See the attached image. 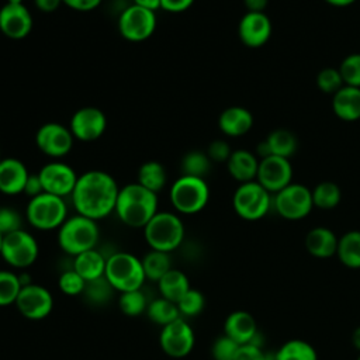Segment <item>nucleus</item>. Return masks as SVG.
Listing matches in <instances>:
<instances>
[{"label": "nucleus", "instance_id": "79ce46f5", "mask_svg": "<svg viewBox=\"0 0 360 360\" xmlns=\"http://www.w3.org/2000/svg\"><path fill=\"white\" fill-rule=\"evenodd\" d=\"M316 86L321 91L328 94H335L340 87L345 86L339 69L336 68H323L316 75Z\"/></svg>", "mask_w": 360, "mask_h": 360}, {"label": "nucleus", "instance_id": "39448f33", "mask_svg": "<svg viewBox=\"0 0 360 360\" xmlns=\"http://www.w3.org/2000/svg\"><path fill=\"white\" fill-rule=\"evenodd\" d=\"M104 277L118 292L139 290L146 280L141 259L128 252H115L107 257Z\"/></svg>", "mask_w": 360, "mask_h": 360}, {"label": "nucleus", "instance_id": "b1692460", "mask_svg": "<svg viewBox=\"0 0 360 360\" xmlns=\"http://www.w3.org/2000/svg\"><path fill=\"white\" fill-rule=\"evenodd\" d=\"M332 110L342 121L360 120V87L343 86L332 97Z\"/></svg>", "mask_w": 360, "mask_h": 360}, {"label": "nucleus", "instance_id": "9d476101", "mask_svg": "<svg viewBox=\"0 0 360 360\" xmlns=\"http://www.w3.org/2000/svg\"><path fill=\"white\" fill-rule=\"evenodd\" d=\"M273 207L277 214L290 221L305 218L314 208L311 190L300 183H290L273 197Z\"/></svg>", "mask_w": 360, "mask_h": 360}, {"label": "nucleus", "instance_id": "e433bc0d", "mask_svg": "<svg viewBox=\"0 0 360 360\" xmlns=\"http://www.w3.org/2000/svg\"><path fill=\"white\" fill-rule=\"evenodd\" d=\"M22 285L18 273L11 270H0V307L15 304Z\"/></svg>", "mask_w": 360, "mask_h": 360}, {"label": "nucleus", "instance_id": "5fc2aeb1", "mask_svg": "<svg viewBox=\"0 0 360 360\" xmlns=\"http://www.w3.org/2000/svg\"><path fill=\"white\" fill-rule=\"evenodd\" d=\"M352 343H353L354 349L359 350V353H360V326H357L353 330V333H352Z\"/></svg>", "mask_w": 360, "mask_h": 360}, {"label": "nucleus", "instance_id": "58836bf2", "mask_svg": "<svg viewBox=\"0 0 360 360\" xmlns=\"http://www.w3.org/2000/svg\"><path fill=\"white\" fill-rule=\"evenodd\" d=\"M181 318H191L197 316L202 312L205 307V298L200 290L190 288L176 304Z\"/></svg>", "mask_w": 360, "mask_h": 360}, {"label": "nucleus", "instance_id": "cd10ccee", "mask_svg": "<svg viewBox=\"0 0 360 360\" xmlns=\"http://www.w3.org/2000/svg\"><path fill=\"white\" fill-rule=\"evenodd\" d=\"M336 256L349 269H360V231H349L339 238Z\"/></svg>", "mask_w": 360, "mask_h": 360}, {"label": "nucleus", "instance_id": "f03ea898", "mask_svg": "<svg viewBox=\"0 0 360 360\" xmlns=\"http://www.w3.org/2000/svg\"><path fill=\"white\" fill-rule=\"evenodd\" d=\"M118 219L129 228H142L158 212V194L136 183L120 187L115 210Z\"/></svg>", "mask_w": 360, "mask_h": 360}, {"label": "nucleus", "instance_id": "052dcab7", "mask_svg": "<svg viewBox=\"0 0 360 360\" xmlns=\"http://www.w3.org/2000/svg\"><path fill=\"white\" fill-rule=\"evenodd\" d=\"M1 159H3V158H1V149H0V160H1Z\"/></svg>", "mask_w": 360, "mask_h": 360}, {"label": "nucleus", "instance_id": "603ef678", "mask_svg": "<svg viewBox=\"0 0 360 360\" xmlns=\"http://www.w3.org/2000/svg\"><path fill=\"white\" fill-rule=\"evenodd\" d=\"M267 3L269 0H243V4L248 8V11H255V13H264Z\"/></svg>", "mask_w": 360, "mask_h": 360}, {"label": "nucleus", "instance_id": "c756f323", "mask_svg": "<svg viewBox=\"0 0 360 360\" xmlns=\"http://www.w3.org/2000/svg\"><path fill=\"white\" fill-rule=\"evenodd\" d=\"M141 262H142L145 277L155 283H158L169 270L173 269L172 260H170V253L160 252V250L150 249L141 259Z\"/></svg>", "mask_w": 360, "mask_h": 360}, {"label": "nucleus", "instance_id": "aec40b11", "mask_svg": "<svg viewBox=\"0 0 360 360\" xmlns=\"http://www.w3.org/2000/svg\"><path fill=\"white\" fill-rule=\"evenodd\" d=\"M224 335L229 336L238 345H248V343H257L259 330L256 319L248 311H233L231 312L225 322H224Z\"/></svg>", "mask_w": 360, "mask_h": 360}, {"label": "nucleus", "instance_id": "bb28decb", "mask_svg": "<svg viewBox=\"0 0 360 360\" xmlns=\"http://www.w3.org/2000/svg\"><path fill=\"white\" fill-rule=\"evenodd\" d=\"M160 297L177 304L179 300L191 288L186 273L177 269L169 270L158 283Z\"/></svg>", "mask_w": 360, "mask_h": 360}, {"label": "nucleus", "instance_id": "ea45409f", "mask_svg": "<svg viewBox=\"0 0 360 360\" xmlns=\"http://www.w3.org/2000/svg\"><path fill=\"white\" fill-rule=\"evenodd\" d=\"M58 287L65 295L76 297L83 294L86 287V280L76 270L69 269L60 273L58 278Z\"/></svg>", "mask_w": 360, "mask_h": 360}, {"label": "nucleus", "instance_id": "a211bd4d", "mask_svg": "<svg viewBox=\"0 0 360 360\" xmlns=\"http://www.w3.org/2000/svg\"><path fill=\"white\" fill-rule=\"evenodd\" d=\"M32 30V15L24 3L6 1L0 8V31L10 39H22Z\"/></svg>", "mask_w": 360, "mask_h": 360}, {"label": "nucleus", "instance_id": "0eeeda50", "mask_svg": "<svg viewBox=\"0 0 360 360\" xmlns=\"http://www.w3.org/2000/svg\"><path fill=\"white\" fill-rule=\"evenodd\" d=\"M25 218L35 229H59L68 218V205L62 197L41 193L39 195L30 198L25 208Z\"/></svg>", "mask_w": 360, "mask_h": 360}, {"label": "nucleus", "instance_id": "5701e85b", "mask_svg": "<svg viewBox=\"0 0 360 360\" xmlns=\"http://www.w3.org/2000/svg\"><path fill=\"white\" fill-rule=\"evenodd\" d=\"M259 159L256 153L246 149L232 150L226 160V169L232 179L239 183H248L256 180L259 170Z\"/></svg>", "mask_w": 360, "mask_h": 360}, {"label": "nucleus", "instance_id": "3c124183", "mask_svg": "<svg viewBox=\"0 0 360 360\" xmlns=\"http://www.w3.org/2000/svg\"><path fill=\"white\" fill-rule=\"evenodd\" d=\"M34 4L38 10L44 11V13H52L55 10L59 8L62 3V0H34Z\"/></svg>", "mask_w": 360, "mask_h": 360}, {"label": "nucleus", "instance_id": "473e14b6", "mask_svg": "<svg viewBox=\"0 0 360 360\" xmlns=\"http://www.w3.org/2000/svg\"><path fill=\"white\" fill-rule=\"evenodd\" d=\"M146 315L153 323L160 325V326H165V325L176 321L177 318H181L177 305L163 297L155 298L153 301H150L148 304Z\"/></svg>", "mask_w": 360, "mask_h": 360}, {"label": "nucleus", "instance_id": "680f3d73", "mask_svg": "<svg viewBox=\"0 0 360 360\" xmlns=\"http://www.w3.org/2000/svg\"><path fill=\"white\" fill-rule=\"evenodd\" d=\"M356 360H360V354H359V356H357V359H356Z\"/></svg>", "mask_w": 360, "mask_h": 360}, {"label": "nucleus", "instance_id": "412c9836", "mask_svg": "<svg viewBox=\"0 0 360 360\" xmlns=\"http://www.w3.org/2000/svg\"><path fill=\"white\" fill-rule=\"evenodd\" d=\"M30 173L25 165L15 158H6L0 160V193L15 195L24 193Z\"/></svg>", "mask_w": 360, "mask_h": 360}, {"label": "nucleus", "instance_id": "13d9d810", "mask_svg": "<svg viewBox=\"0 0 360 360\" xmlns=\"http://www.w3.org/2000/svg\"><path fill=\"white\" fill-rule=\"evenodd\" d=\"M8 3H22V0H7Z\"/></svg>", "mask_w": 360, "mask_h": 360}, {"label": "nucleus", "instance_id": "864d4df0", "mask_svg": "<svg viewBox=\"0 0 360 360\" xmlns=\"http://www.w3.org/2000/svg\"><path fill=\"white\" fill-rule=\"evenodd\" d=\"M135 6H139L142 8L150 10V11H156L160 8V0H132Z\"/></svg>", "mask_w": 360, "mask_h": 360}, {"label": "nucleus", "instance_id": "f257e3e1", "mask_svg": "<svg viewBox=\"0 0 360 360\" xmlns=\"http://www.w3.org/2000/svg\"><path fill=\"white\" fill-rule=\"evenodd\" d=\"M120 187L115 179L104 170H87L77 177L70 194L76 214L98 221L115 210Z\"/></svg>", "mask_w": 360, "mask_h": 360}, {"label": "nucleus", "instance_id": "9b49d317", "mask_svg": "<svg viewBox=\"0 0 360 360\" xmlns=\"http://www.w3.org/2000/svg\"><path fill=\"white\" fill-rule=\"evenodd\" d=\"M155 11L131 4L118 17V31L129 42H142L152 37L156 30Z\"/></svg>", "mask_w": 360, "mask_h": 360}, {"label": "nucleus", "instance_id": "f704fd0d", "mask_svg": "<svg viewBox=\"0 0 360 360\" xmlns=\"http://www.w3.org/2000/svg\"><path fill=\"white\" fill-rule=\"evenodd\" d=\"M312 202L314 207L319 210H332L335 208L342 198V191L339 186L333 181H321L312 190Z\"/></svg>", "mask_w": 360, "mask_h": 360}, {"label": "nucleus", "instance_id": "f8f14e48", "mask_svg": "<svg viewBox=\"0 0 360 360\" xmlns=\"http://www.w3.org/2000/svg\"><path fill=\"white\" fill-rule=\"evenodd\" d=\"M195 343L194 332L184 318L162 326L159 333L160 349L173 359H181L190 354Z\"/></svg>", "mask_w": 360, "mask_h": 360}, {"label": "nucleus", "instance_id": "c03bdc74", "mask_svg": "<svg viewBox=\"0 0 360 360\" xmlns=\"http://www.w3.org/2000/svg\"><path fill=\"white\" fill-rule=\"evenodd\" d=\"M18 229H22L21 214L13 207H0V233L4 236Z\"/></svg>", "mask_w": 360, "mask_h": 360}, {"label": "nucleus", "instance_id": "6e6d98bb", "mask_svg": "<svg viewBox=\"0 0 360 360\" xmlns=\"http://www.w3.org/2000/svg\"><path fill=\"white\" fill-rule=\"evenodd\" d=\"M328 4L335 6V7H346L353 4L356 0H325Z\"/></svg>", "mask_w": 360, "mask_h": 360}, {"label": "nucleus", "instance_id": "ddd939ff", "mask_svg": "<svg viewBox=\"0 0 360 360\" xmlns=\"http://www.w3.org/2000/svg\"><path fill=\"white\" fill-rule=\"evenodd\" d=\"M75 136L69 127L59 122H46L35 134L37 148L46 156L59 159L66 156L73 148Z\"/></svg>", "mask_w": 360, "mask_h": 360}, {"label": "nucleus", "instance_id": "393cba45", "mask_svg": "<svg viewBox=\"0 0 360 360\" xmlns=\"http://www.w3.org/2000/svg\"><path fill=\"white\" fill-rule=\"evenodd\" d=\"M339 238L326 226H315L305 236V249L318 259H328L336 255Z\"/></svg>", "mask_w": 360, "mask_h": 360}, {"label": "nucleus", "instance_id": "6e6552de", "mask_svg": "<svg viewBox=\"0 0 360 360\" xmlns=\"http://www.w3.org/2000/svg\"><path fill=\"white\" fill-rule=\"evenodd\" d=\"M232 205L242 219L257 221L270 211L273 197L263 186L253 180L238 186L232 197Z\"/></svg>", "mask_w": 360, "mask_h": 360}, {"label": "nucleus", "instance_id": "8fccbe9b", "mask_svg": "<svg viewBox=\"0 0 360 360\" xmlns=\"http://www.w3.org/2000/svg\"><path fill=\"white\" fill-rule=\"evenodd\" d=\"M62 3L76 11H91L100 6L101 0H62Z\"/></svg>", "mask_w": 360, "mask_h": 360}, {"label": "nucleus", "instance_id": "1a4fd4ad", "mask_svg": "<svg viewBox=\"0 0 360 360\" xmlns=\"http://www.w3.org/2000/svg\"><path fill=\"white\" fill-rule=\"evenodd\" d=\"M39 246L37 239L25 229H18L3 236L0 256L14 269H27L38 259Z\"/></svg>", "mask_w": 360, "mask_h": 360}, {"label": "nucleus", "instance_id": "20e7f679", "mask_svg": "<svg viewBox=\"0 0 360 360\" xmlns=\"http://www.w3.org/2000/svg\"><path fill=\"white\" fill-rule=\"evenodd\" d=\"M184 233L183 221L170 211H158L143 226V236L149 248L166 253L176 250L183 243Z\"/></svg>", "mask_w": 360, "mask_h": 360}, {"label": "nucleus", "instance_id": "4be33fe9", "mask_svg": "<svg viewBox=\"0 0 360 360\" xmlns=\"http://www.w3.org/2000/svg\"><path fill=\"white\" fill-rule=\"evenodd\" d=\"M218 127L226 136H242L248 134L253 127L252 112L240 105H232L225 108L218 118Z\"/></svg>", "mask_w": 360, "mask_h": 360}, {"label": "nucleus", "instance_id": "09e8293b", "mask_svg": "<svg viewBox=\"0 0 360 360\" xmlns=\"http://www.w3.org/2000/svg\"><path fill=\"white\" fill-rule=\"evenodd\" d=\"M194 0H160V8L167 13H181L193 6Z\"/></svg>", "mask_w": 360, "mask_h": 360}, {"label": "nucleus", "instance_id": "2eb2a0df", "mask_svg": "<svg viewBox=\"0 0 360 360\" xmlns=\"http://www.w3.org/2000/svg\"><path fill=\"white\" fill-rule=\"evenodd\" d=\"M44 193H49L65 198L73 193L77 181V173L72 166L63 162H49L38 172Z\"/></svg>", "mask_w": 360, "mask_h": 360}, {"label": "nucleus", "instance_id": "de8ad7c7", "mask_svg": "<svg viewBox=\"0 0 360 360\" xmlns=\"http://www.w3.org/2000/svg\"><path fill=\"white\" fill-rule=\"evenodd\" d=\"M41 193H44V187H42L38 173H30L25 187H24V194L28 195L30 198H32V197L39 195Z\"/></svg>", "mask_w": 360, "mask_h": 360}, {"label": "nucleus", "instance_id": "49530a36", "mask_svg": "<svg viewBox=\"0 0 360 360\" xmlns=\"http://www.w3.org/2000/svg\"><path fill=\"white\" fill-rule=\"evenodd\" d=\"M235 360H267V353L263 352L260 345L248 343L239 346Z\"/></svg>", "mask_w": 360, "mask_h": 360}, {"label": "nucleus", "instance_id": "c85d7f7f", "mask_svg": "<svg viewBox=\"0 0 360 360\" xmlns=\"http://www.w3.org/2000/svg\"><path fill=\"white\" fill-rule=\"evenodd\" d=\"M141 186L146 187L153 193H159L167 181L165 166L158 160H148L138 169V180Z\"/></svg>", "mask_w": 360, "mask_h": 360}, {"label": "nucleus", "instance_id": "a18cd8bd", "mask_svg": "<svg viewBox=\"0 0 360 360\" xmlns=\"http://www.w3.org/2000/svg\"><path fill=\"white\" fill-rule=\"evenodd\" d=\"M231 153H232V149L229 143L222 139L212 141L207 149V155L211 159V162H218V163H222V162L226 163Z\"/></svg>", "mask_w": 360, "mask_h": 360}, {"label": "nucleus", "instance_id": "2f4dec72", "mask_svg": "<svg viewBox=\"0 0 360 360\" xmlns=\"http://www.w3.org/2000/svg\"><path fill=\"white\" fill-rule=\"evenodd\" d=\"M266 142L270 148L271 155L281 156V158H285V159H290V156H292L295 153L297 146H298L297 136L291 131L284 129V128H278V129L271 131L267 135Z\"/></svg>", "mask_w": 360, "mask_h": 360}, {"label": "nucleus", "instance_id": "c9c22d12", "mask_svg": "<svg viewBox=\"0 0 360 360\" xmlns=\"http://www.w3.org/2000/svg\"><path fill=\"white\" fill-rule=\"evenodd\" d=\"M148 304L149 302L141 288L121 292L118 297V307H120L121 312L131 318L146 312Z\"/></svg>", "mask_w": 360, "mask_h": 360}, {"label": "nucleus", "instance_id": "423d86ee", "mask_svg": "<svg viewBox=\"0 0 360 360\" xmlns=\"http://www.w3.org/2000/svg\"><path fill=\"white\" fill-rule=\"evenodd\" d=\"M169 198L177 212L186 215L197 214L208 204L210 187L205 179L181 174L170 186Z\"/></svg>", "mask_w": 360, "mask_h": 360}, {"label": "nucleus", "instance_id": "7c9ffc66", "mask_svg": "<svg viewBox=\"0 0 360 360\" xmlns=\"http://www.w3.org/2000/svg\"><path fill=\"white\" fill-rule=\"evenodd\" d=\"M276 360H318L315 347L302 339H290L284 342L277 352Z\"/></svg>", "mask_w": 360, "mask_h": 360}, {"label": "nucleus", "instance_id": "72a5a7b5", "mask_svg": "<svg viewBox=\"0 0 360 360\" xmlns=\"http://www.w3.org/2000/svg\"><path fill=\"white\" fill-rule=\"evenodd\" d=\"M211 159L207 152L201 150H190L187 152L180 162V170L183 176H193L205 179V176L211 170Z\"/></svg>", "mask_w": 360, "mask_h": 360}, {"label": "nucleus", "instance_id": "4d7b16f0", "mask_svg": "<svg viewBox=\"0 0 360 360\" xmlns=\"http://www.w3.org/2000/svg\"><path fill=\"white\" fill-rule=\"evenodd\" d=\"M267 360H276V357H274V353H273V354H269V353H267Z\"/></svg>", "mask_w": 360, "mask_h": 360}, {"label": "nucleus", "instance_id": "a19ab883", "mask_svg": "<svg viewBox=\"0 0 360 360\" xmlns=\"http://www.w3.org/2000/svg\"><path fill=\"white\" fill-rule=\"evenodd\" d=\"M338 69L346 86L360 87V53L347 55Z\"/></svg>", "mask_w": 360, "mask_h": 360}, {"label": "nucleus", "instance_id": "4c0bfd02", "mask_svg": "<svg viewBox=\"0 0 360 360\" xmlns=\"http://www.w3.org/2000/svg\"><path fill=\"white\" fill-rule=\"evenodd\" d=\"M115 290L112 288V285L107 281V278L103 276L100 278L91 280V281H86V287L83 291V295L93 304H105L111 300L112 292Z\"/></svg>", "mask_w": 360, "mask_h": 360}, {"label": "nucleus", "instance_id": "f3484780", "mask_svg": "<svg viewBox=\"0 0 360 360\" xmlns=\"http://www.w3.org/2000/svg\"><path fill=\"white\" fill-rule=\"evenodd\" d=\"M292 180V167L288 159L270 155L260 159L256 181L270 194H276L287 187Z\"/></svg>", "mask_w": 360, "mask_h": 360}, {"label": "nucleus", "instance_id": "dca6fc26", "mask_svg": "<svg viewBox=\"0 0 360 360\" xmlns=\"http://www.w3.org/2000/svg\"><path fill=\"white\" fill-rule=\"evenodd\" d=\"M69 129L75 139L82 142L97 141L107 129L105 114L97 107H82L73 112Z\"/></svg>", "mask_w": 360, "mask_h": 360}, {"label": "nucleus", "instance_id": "bf43d9fd", "mask_svg": "<svg viewBox=\"0 0 360 360\" xmlns=\"http://www.w3.org/2000/svg\"><path fill=\"white\" fill-rule=\"evenodd\" d=\"M1 242H3V235L0 233V250H1Z\"/></svg>", "mask_w": 360, "mask_h": 360}, {"label": "nucleus", "instance_id": "37998d69", "mask_svg": "<svg viewBox=\"0 0 360 360\" xmlns=\"http://www.w3.org/2000/svg\"><path fill=\"white\" fill-rule=\"evenodd\" d=\"M239 346L226 335L218 336L211 346V356L214 360H235Z\"/></svg>", "mask_w": 360, "mask_h": 360}, {"label": "nucleus", "instance_id": "4468645a", "mask_svg": "<svg viewBox=\"0 0 360 360\" xmlns=\"http://www.w3.org/2000/svg\"><path fill=\"white\" fill-rule=\"evenodd\" d=\"M14 305L24 318L39 321L52 312L53 297L44 285L31 283L21 288Z\"/></svg>", "mask_w": 360, "mask_h": 360}, {"label": "nucleus", "instance_id": "7ed1b4c3", "mask_svg": "<svg viewBox=\"0 0 360 360\" xmlns=\"http://www.w3.org/2000/svg\"><path fill=\"white\" fill-rule=\"evenodd\" d=\"M98 238L100 229L97 221L80 214L68 217L58 229L59 248L73 257L86 250L96 249Z\"/></svg>", "mask_w": 360, "mask_h": 360}, {"label": "nucleus", "instance_id": "a878e982", "mask_svg": "<svg viewBox=\"0 0 360 360\" xmlns=\"http://www.w3.org/2000/svg\"><path fill=\"white\" fill-rule=\"evenodd\" d=\"M107 257L97 249L86 250L73 257V270H76L86 281H91L104 276Z\"/></svg>", "mask_w": 360, "mask_h": 360}, {"label": "nucleus", "instance_id": "6ab92c4d", "mask_svg": "<svg viewBox=\"0 0 360 360\" xmlns=\"http://www.w3.org/2000/svg\"><path fill=\"white\" fill-rule=\"evenodd\" d=\"M239 39L249 48L264 45L271 35V21L264 13L248 11L238 25Z\"/></svg>", "mask_w": 360, "mask_h": 360}]
</instances>
